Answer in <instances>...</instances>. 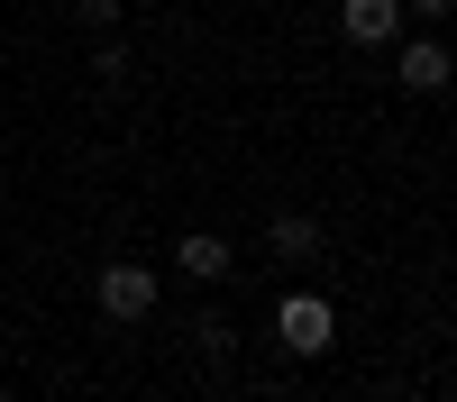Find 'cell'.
Returning a JSON list of instances; mask_svg holds the SVG:
<instances>
[{
  "label": "cell",
  "mask_w": 457,
  "mask_h": 402,
  "mask_svg": "<svg viewBox=\"0 0 457 402\" xmlns=\"http://www.w3.org/2000/svg\"><path fill=\"white\" fill-rule=\"evenodd\" d=\"M156 292H165V283H156V266H137V256H110V266H101V283H92V302L129 329V320H146V311H156Z\"/></svg>",
  "instance_id": "2"
},
{
  "label": "cell",
  "mask_w": 457,
  "mask_h": 402,
  "mask_svg": "<svg viewBox=\"0 0 457 402\" xmlns=\"http://www.w3.org/2000/svg\"><path fill=\"white\" fill-rule=\"evenodd\" d=\"M403 10H411V19H448L457 0H403Z\"/></svg>",
  "instance_id": "8"
},
{
  "label": "cell",
  "mask_w": 457,
  "mask_h": 402,
  "mask_svg": "<svg viewBox=\"0 0 457 402\" xmlns=\"http://www.w3.org/2000/svg\"><path fill=\"white\" fill-rule=\"evenodd\" d=\"M338 37H348V46H394L403 0H338Z\"/></svg>",
  "instance_id": "3"
},
{
  "label": "cell",
  "mask_w": 457,
  "mask_h": 402,
  "mask_svg": "<svg viewBox=\"0 0 457 402\" xmlns=\"http://www.w3.org/2000/svg\"><path fill=\"white\" fill-rule=\"evenodd\" d=\"M275 339H284L293 357H329V348H338V311H329V292L293 283L284 302H275Z\"/></svg>",
  "instance_id": "1"
},
{
  "label": "cell",
  "mask_w": 457,
  "mask_h": 402,
  "mask_svg": "<svg viewBox=\"0 0 457 402\" xmlns=\"http://www.w3.org/2000/svg\"><path fill=\"white\" fill-rule=\"evenodd\" d=\"M146 402H165V393H146Z\"/></svg>",
  "instance_id": "10"
},
{
  "label": "cell",
  "mask_w": 457,
  "mask_h": 402,
  "mask_svg": "<svg viewBox=\"0 0 457 402\" xmlns=\"http://www.w3.org/2000/svg\"><path fill=\"white\" fill-rule=\"evenodd\" d=\"M73 10H83L92 37H120V0H73Z\"/></svg>",
  "instance_id": "7"
},
{
  "label": "cell",
  "mask_w": 457,
  "mask_h": 402,
  "mask_svg": "<svg viewBox=\"0 0 457 402\" xmlns=\"http://www.w3.org/2000/svg\"><path fill=\"white\" fill-rule=\"evenodd\" d=\"M403 92H448V46L439 37H411L403 46Z\"/></svg>",
  "instance_id": "6"
},
{
  "label": "cell",
  "mask_w": 457,
  "mask_h": 402,
  "mask_svg": "<svg viewBox=\"0 0 457 402\" xmlns=\"http://www.w3.org/2000/svg\"><path fill=\"white\" fill-rule=\"evenodd\" d=\"M394 402H439V393H394Z\"/></svg>",
  "instance_id": "9"
},
{
  "label": "cell",
  "mask_w": 457,
  "mask_h": 402,
  "mask_svg": "<svg viewBox=\"0 0 457 402\" xmlns=\"http://www.w3.org/2000/svg\"><path fill=\"white\" fill-rule=\"evenodd\" d=\"M265 247H275L284 266H312L329 238H320V219H312V210H275V219H265Z\"/></svg>",
  "instance_id": "4"
},
{
  "label": "cell",
  "mask_w": 457,
  "mask_h": 402,
  "mask_svg": "<svg viewBox=\"0 0 457 402\" xmlns=\"http://www.w3.org/2000/svg\"><path fill=\"white\" fill-rule=\"evenodd\" d=\"M174 266L193 275V283H228V266H238V247H228V238H211V229H193V238H174Z\"/></svg>",
  "instance_id": "5"
}]
</instances>
